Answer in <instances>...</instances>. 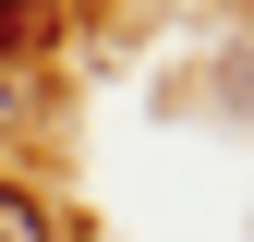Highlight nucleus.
<instances>
[{"label":"nucleus","mask_w":254,"mask_h":242,"mask_svg":"<svg viewBox=\"0 0 254 242\" xmlns=\"http://www.w3.org/2000/svg\"><path fill=\"white\" fill-rule=\"evenodd\" d=\"M0 242H49V218H37V206L12 194V182H0Z\"/></svg>","instance_id":"f257e3e1"},{"label":"nucleus","mask_w":254,"mask_h":242,"mask_svg":"<svg viewBox=\"0 0 254 242\" xmlns=\"http://www.w3.org/2000/svg\"><path fill=\"white\" fill-rule=\"evenodd\" d=\"M37 24H49V0H0V49H24Z\"/></svg>","instance_id":"f03ea898"}]
</instances>
